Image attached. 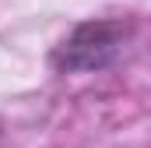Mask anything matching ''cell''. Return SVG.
<instances>
[{
	"instance_id": "obj_1",
	"label": "cell",
	"mask_w": 151,
	"mask_h": 148,
	"mask_svg": "<svg viewBox=\"0 0 151 148\" xmlns=\"http://www.w3.org/2000/svg\"><path fill=\"white\" fill-rule=\"evenodd\" d=\"M123 46V25L116 21H91L81 25L56 53V64L67 71H99L113 60Z\"/></svg>"
}]
</instances>
